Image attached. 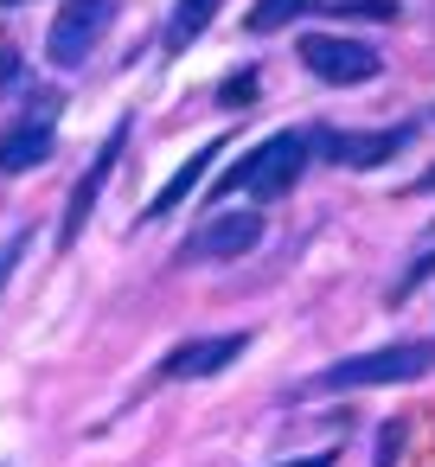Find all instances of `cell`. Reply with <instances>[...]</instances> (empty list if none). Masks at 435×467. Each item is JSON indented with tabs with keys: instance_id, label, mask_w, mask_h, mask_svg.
<instances>
[{
	"instance_id": "1",
	"label": "cell",
	"mask_w": 435,
	"mask_h": 467,
	"mask_svg": "<svg viewBox=\"0 0 435 467\" xmlns=\"http://www.w3.org/2000/svg\"><path fill=\"white\" fill-rule=\"evenodd\" d=\"M307 154H314V135L307 129H288V135H269V141H256L224 180H218V199L224 192H250V199H282L295 180H301V167H307Z\"/></svg>"
},
{
	"instance_id": "2",
	"label": "cell",
	"mask_w": 435,
	"mask_h": 467,
	"mask_svg": "<svg viewBox=\"0 0 435 467\" xmlns=\"http://www.w3.org/2000/svg\"><path fill=\"white\" fill-rule=\"evenodd\" d=\"M422 371H435V346L429 339H390L378 352L339 358L333 371H320L314 390H371V384H403V378H422Z\"/></svg>"
},
{
	"instance_id": "3",
	"label": "cell",
	"mask_w": 435,
	"mask_h": 467,
	"mask_svg": "<svg viewBox=\"0 0 435 467\" xmlns=\"http://www.w3.org/2000/svg\"><path fill=\"white\" fill-rule=\"evenodd\" d=\"M109 26H116V0H65V14L52 20V39H46L52 65H65V71L84 65Z\"/></svg>"
},
{
	"instance_id": "4",
	"label": "cell",
	"mask_w": 435,
	"mask_h": 467,
	"mask_svg": "<svg viewBox=\"0 0 435 467\" xmlns=\"http://www.w3.org/2000/svg\"><path fill=\"white\" fill-rule=\"evenodd\" d=\"M301 65L320 78V84H365L384 71V58L365 46V39H346V33H307L301 39Z\"/></svg>"
},
{
	"instance_id": "5",
	"label": "cell",
	"mask_w": 435,
	"mask_h": 467,
	"mask_svg": "<svg viewBox=\"0 0 435 467\" xmlns=\"http://www.w3.org/2000/svg\"><path fill=\"white\" fill-rule=\"evenodd\" d=\"M263 237V218L256 212H212L192 237H186V263H231V256H250Z\"/></svg>"
},
{
	"instance_id": "6",
	"label": "cell",
	"mask_w": 435,
	"mask_h": 467,
	"mask_svg": "<svg viewBox=\"0 0 435 467\" xmlns=\"http://www.w3.org/2000/svg\"><path fill=\"white\" fill-rule=\"evenodd\" d=\"M122 141H129V122H116L109 129V141L97 148V161L84 167V180L71 186V205H65V218H58V250H71L78 244V231L90 224V212H97V199H103V180H109V167H116V154H122Z\"/></svg>"
},
{
	"instance_id": "7",
	"label": "cell",
	"mask_w": 435,
	"mask_h": 467,
	"mask_svg": "<svg viewBox=\"0 0 435 467\" xmlns=\"http://www.w3.org/2000/svg\"><path fill=\"white\" fill-rule=\"evenodd\" d=\"M409 122H397V129H384V135H339V129H320L314 135V148L326 154V161H339V167H384V161H397L403 148H409Z\"/></svg>"
},
{
	"instance_id": "8",
	"label": "cell",
	"mask_w": 435,
	"mask_h": 467,
	"mask_svg": "<svg viewBox=\"0 0 435 467\" xmlns=\"http://www.w3.org/2000/svg\"><path fill=\"white\" fill-rule=\"evenodd\" d=\"M243 346H250V333H212V339H186V346H173L167 352V365H161V378H212V371H224V365H237L243 358Z\"/></svg>"
},
{
	"instance_id": "9",
	"label": "cell",
	"mask_w": 435,
	"mask_h": 467,
	"mask_svg": "<svg viewBox=\"0 0 435 467\" xmlns=\"http://www.w3.org/2000/svg\"><path fill=\"white\" fill-rule=\"evenodd\" d=\"M218 148H224V135H218V141H205L199 154H186V167H180V173H173V180H167L154 199H148V212H141V218H167V212H180V205L192 199V186L205 180V167L218 161Z\"/></svg>"
},
{
	"instance_id": "10",
	"label": "cell",
	"mask_w": 435,
	"mask_h": 467,
	"mask_svg": "<svg viewBox=\"0 0 435 467\" xmlns=\"http://www.w3.org/2000/svg\"><path fill=\"white\" fill-rule=\"evenodd\" d=\"M218 7H224V0H173V14H167V33H161V52L167 58H180L212 20H218Z\"/></svg>"
},
{
	"instance_id": "11",
	"label": "cell",
	"mask_w": 435,
	"mask_h": 467,
	"mask_svg": "<svg viewBox=\"0 0 435 467\" xmlns=\"http://www.w3.org/2000/svg\"><path fill=\"white\" fill-rule=\"evenodd\" d=\"M52 148H58L52 122H26V129H14L7 141H0V167H7V173H26V167L52 161Z\"/></svg>"
},
{
	"instance_id": "12",
	"label": "cell",
	"mask_w": 435,
	"mask_h": 467,
	"mask_svg": "<svg viewBox=\"0 0 435 467\" xmlns=\"http://www.w3.org/2000/svg\"><path fill=\"white\" fill-rule=\"evenodd\" d=\"M314 0H256V7L243 14V33H282L288 20H307Z\"/></svg>"
},
{
	"instance_id": "13",
	"label": "cell",
	"mask_w": 435,
	"mask_h": 467,
	"mask_svg": "<svg viewBox=\"0 0 435 467\" xmlns=\"http://www.w3.org/2000/svg\"><path fill=\"white\" fill-rule=\"evenodd\" d=\"M20 256H26V237H7V244H0V295H7V282H14V269H20Z\"/></svg>"
},
{
	"instance_id": "14",
	"label": "cell",
	"mask_w": 435,
	"mask_h": 467,
	"mask_svg": "<svg viewBox=\"0 0 435 467\" xmlns=\"http://www.w3.org/2000/svg\"><path fill=\"white\" fill-rule=\"evenodd\" d=\"M218 97H224V103H231V109H243V103H250V97H256V71H237V78H231V84H224V90H218Z\"/></svg>"
},
{
	"instance_id": "15",
	"label": "cell",
	"mask_w": 435,
	"mask_h": 467,
	"mask_svg": "<svg viewBox=\"0 0 435 467\" xmlns=\"http://www.w3.org/2000/svg\"><path fill=\"white\" fill-rule=\"evenodd\" d=\"M20 84V52H14V39H0V90H14Z\"/></svg>"
},
{
	"instance_id": "16",
	"label": "cell",
	"mask_w": 435,
	"mask_h": 467,
	"mask_svg": "<svg viewBox=\"0 0 435 467\" xmlns=\"http://www.w3.org/2000/svg\"><path fill=\"white\" fill-rule=\"evenodd\" d=\"M429 275H435V250H429V256H416V269L403 275V288H397V295H409V288H422Z\"/></svg>"
},
{
	"instance_id": "17",
	"label": "cell",
	"mask_w": 435,
	"mask_h": 467,
	"mask_svg": "<svg viewBox=\"0 0 435 467\" xmlns=\"http://www.w3.org/2000/svg\"><path fill=\"white\" fill-rule=\"evenodd\" d=\"M282 467H333V448H320V454H301V461H282Z\"/></svg>"
},
{
	"instance_id": "18",
	"label": "cell",
	"mask_w": 435,
	"mask_h": 467,
	"mask_svg": "<svg viewBox=\"0 0 435 467\" xmlns=\"http://www.w3.org/2000/svg\"><path fill=\"white\" fill-rule=\"evenodd\" d=\"M422 186H435V167H429V173H422Z\"/></svg>"
},
{
	"instance_id": "19",
	"label": "cell",
	"mask_w": 435,
	"mask_h": 467,
	"mask_svg": "<svg viewBox=\"0 0 435 467\" xmlns=\"http://www.w3.org/2000/svg\"><path fill=\"white\" fill-rule=\"evenodd\" d=\"M0 7H20V0H0Z\"/></svg>"
}]
</instances>
